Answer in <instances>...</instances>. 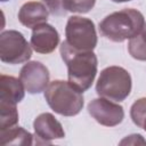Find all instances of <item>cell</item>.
Here are the masks:
<instances>
[{
  "mask_svg": "<svg viewBox=\"0 0 146 146\" xmlns=\"http://www.w3.org/2000/svg\"><path fill=\"white\" fill-rule=\"evenodd\" d=\"M24 86L21 80L1 74L0 76V102H7L16 104L22 102L24 98Z\"/></svg>",
  "mask_w": 146,
  "mask_h": 146,
  "instance_id": "obj_12",
  "label": "cell"
},
{
  "mask_svg": "<svg viewBox=\"0 0 146 146\" xmlns=\"http://www.w3.org/2000/svg\"><path fill=\"white\" fill-rule=\"evenodd\" d=\"M49 71L40 62L32 60L25 64L19 72V80L25 91L31 95L40 94L49 84Z\"/></svg>",
  "mask_w": 146,
  "mask_h": 146,
  "instance_id": "obj_8",
  "label": "cell"
},
{
  "mask_svg": "<svg viewBox=\"0 0 146 146\" xmlns=\"http://www.w3.org/2000/svg\"><path fill=\"white\" fill-rule=\"evenodd\" d=\"M48 10L52 15H65L67 13V0H43Z\"/></svg>",
  "mask_w": 146,
  "mask_h": 146,
  "instance_id": "obj_18",
  "label": "cell"
},
{
  "mask_svg": "<svg viewBox=\"0 0 146 146\" xmlns=\"http://www.w3.org/2000/svg\"><path fill=\"white\" fill-rule=\"evenodd\" d=\"M35 137L39 139L36 144H51L54 139L65 137V131L60 122L51 113H42L38 115L33 122Z\"/></svg>",
  "mask_w": 146,
  "mask_h": 146,
  "instance_id": "obj_9",
  "label": "cell"
},
{
  "mask_svg": "<svg viewBox=\"0 0 146 146\" xmlns=\"http://www.w3.org/2000/svg\"><path fill=\"white\" fill-rule=\"evenodd\" d=\"M128 50L132 58L146 62V23L143 31L137 36L130 39L128 43Z\"/></svg>",
  "mask_w": 146,
  "mask_h": 146,
  "instance_id": "obj_15",
  "label": "cell"
},
{
  "mask_svg": "<svg viewBox=\"0 0 146 146\" xmlns=\"http://www.w3.org/2000/svg\"><path fill=\"white\" fill-rule=\"evenodd\" d=\"M18 122V112L16 104L0 102V130L16 125Z\"/></svg>",
  "mask_w": 146,
  "mask_h": 146,
  "instance_id": "obj_14",
  "label": "cell"
},
{
  "mask_svg": "<svg viewBox=\"0 0 146 146\" xmlns=\"http://www.w3.org/2000/svg\"><path fill=\"white\" fill-rule=\"evenodd\" d=\"M33 136L21 127H11L0 130L1 145H32Z\"/></svg>",
  "mask_w": 146,
  "mask_h": 146,
  "instance_id": "obj_13",
  "label": "cell"
},
{
  "mask_svg": "<svg viewBox=\"0 0 146 146\" xmlns=\"http://www.w3.org/2000/svg\"><path fill=\"white\" fill-rule=\"evenodd\" d=\"M130 116L132 122L146 131V97L136 100L130 108Z\"/></svg>",
  "mask_w": 146,
  "mask_h": 146,
  "instance_id": "obj_16",
  "label": "cell"
},
{
  "mask_svg": "<svg viewBox=\"0 0 146 146\" xmlns=\"http://www.w3.org/2000/svg\"><path fill=\"white\" fill-rule=\"evenodd\" d=\"M66 42L80 51H92L97 46V33L91 19L81 16H71L65 27Z\"/></svg>",
  "mask_w": 146,
  "mask_h": 146,
  "instance_id": "obj_5",
  "label": "cell"
},
{
  "mask_svg": "<svg viewBox=\"0 0 146 146\" xmlns=\"http://www.w3.org/2000/svg\"><path fill=\"white\" fill-rule=\"evenodd\" d=\"M49 10L40 1H29L24 3L18 11V21L26 27L34 29L38 25L47 23Z\"/></svg>",
  "mask_w": 146,
  "mask_h": 146,
  "instance_id": "obj_11",
  "label": "cell"
},
{
  "mask_svg": "<svg viewBox=\"0 0 146 146\" xmlns=\"http://www.w3.org/2000/svg\"><path fill=\"white\" fill-rule=\"evenodd\" d=\"M59 43V34L50 24L43 23L33 29L31 35V47L39 54L52 52Z\"/></svg>",
  "mask_w": 146,
  "mask_h": 146,
  "instance_id": "obj_10",
  "label": "cell"
},
{
  "mask_svg": "<svg viewBox=\"0 0 146 146\" xmlns=\"http://www.w3.org/2000/svg\"><path fill=\"white\" fill-rule=\"evenodd\" d=\"M1 1H2V2H6V1H8V0H1Z\"/></svg>",
  "mask_w": 146,
  "mask_h": 146,
  "instance_id": "obj_21",
  "label": "cell"
},
{
  "mask_svg": "<svg viewBox=\"0 0 146 146\" xmlns=\"http://www.w3.org/2000/svg\"><path fill=\"white\" fill-rule=\"evenodd\" d=\"M96 3V0H67V11L86 14L90 11Z\"/></svg>",
  "mask_w": 146,
  "mask_h": 146,
  "instance_id": "obj_17",
  "label": "cell"
},
{
  "mask_svg": "<svg viewBox=\"0 0 146 146\" xmlns=\"http://www.w3.org/2000/svg\"><path fill=\"white\" fill-rule=\"evenodd\" d=\"M120 144L121 145H124V144H128V145H138V144L146 145V140L143 138L141 135H130V136H127V138H124L123 140H121Z\"/></svg>",
  "mask_w": 146,
  "mask_h": 146,
  "instance_id": "obj_19",
  "label": "cell"
},
{
  "mask_svg": "<svg viewBox=\"0 0 146 146\" xmlns=\"http://www.w3.org/2000/svg\"><path fill=\"white\" fill-rule=\"evenodd\" d=\"M131 87V76L125 68L108 66L99 74L96 83V92L103 98L120 103L130 95Z\"/></svg>",
  "mask_w": 146,
  "mask_h": 146,
  "instance_id": "obj_4",
  "label": "cell"
},
{
  "mask_svg": "<svg viewBox=\"0 0 146 146\" xmlns=\"http://www.w3.org/2000/svg\"><path fill=\"white\" fill-rule=\"evenodd\" d=\"M59 51L62 59L67 66L68 82L81 92L87 91L97 74V56L94 51L75 50L66 41L62 42Z\"/></svg>",
  "mask_w": 146,
  "mask_h": 146,
  "instance_id": "obj_1",
  "label": "cell"
},
{
  "mask_svg": "<svg viewBox=\"0 0 146 146\" xmlns=\"http://www.w3.org/2000/svg\"><path fill=\"white\" fill-rule=\"evenodd\" d=\"M143 14L132 8H125L107 15L99 23V32L113 42H123L137 36L144 29Z\"/></svg>",
  "mask_w": 146,
  "mask_h": 146,
  "instance_id": "obj_2",
  "label": "cell"
},
{
  "mask_svg": "<svg viewBox=\"0 0 146 146\" xmlns=\"http://www.w3.org/2000/svg\"><path fill=\"white\" fill-rule=\"evenodd\" d=\"M88 113L102 125L115 127L124 119L123 107L106 98H96L88 104Z\"/></svg>",
  "mask_w": 146,
  "mask_h": 146,
  "instance_id": "obj_7",
  "label": "cell"
},
{
  "mask_svg": "<svg viewBox=\"0 0 146 146\" xmlns=\"http://www.w3.org/2000/svg\"><path fill=\"white\" fill-rule=\"evenodd\" d=\"M32 56V47L24 35L16 30L3 31L0 34V59L16 65L27 62Z\"/></svg>",
  "mask_w": 146,
  "mask_h": 146,
  "instance_id": "obj_6",
  "label": "cell"
},
{
  "mask_svg": "<svg viewBox=\"0 0 146 146\" xmlns=\"http://www.w3.org/2000/svg\"><path fill=\"white\" fill-rule=\"evenodd\" d=\"M113 2H127V1H131V0H112Z\"/></svg>",
  "mask_w": 146,
  "mask_h": 146,
  "instance_id": "obj_20",
  "label": "cell"
},
{
  "mask_svg": "<svg viewBox=\"0 0 146 146\" xmlns=\"http://www.w3.org/2000/svg\"><path fill=\"white\" fill-rule=\"evenodd\" d=\"M82 94L68 81L55 80L46 88L44 99L55 113L64 116H74L83 107Z\"/></svg>",
  "mask_w": 146,
  "mask_h": 146,
  "instance_id": "obj_3",
  "label": "cell"
}]
</instances>
